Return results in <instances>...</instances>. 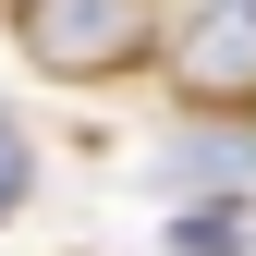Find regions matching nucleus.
Masks as SVG:
<instances>
[{
    "mask_svg": "<svg viewBox=\"0 0 256 256\" xmlns=\"http://www.w3.org/2000/svg\"><path fill=\"white\" fill-rule=\"evenodd\" d=\"M12 37L37 74H122V61L146 49V0H12Z\"/></svg>",
    "mask_w": 256,
    "mask_h": 256,
    "instance_id": "1",
    "label": "nucleus"
},
{
    "mask_svg": "<svg viewBox=\"0 0 256 256\" xmlns=\"http://www.w3.org/2000/svg\"><path fill=\"white\" fill-rule=\"evenodd\" d=\"M24 183H37V158H24V122H0V220L24 208Z\"/></svg>",
    "mask_w": 256,
    "mask_h": 256,
    "instance_id": "4",
    "label": "nucleus"
},
{
    "mask_svg": "<svg viewBox=\"0 0 256 256\" xmlns=\"http://www.w3.org/2000/svg\"><path fill=\"white\" fill-rule=\"evenodd\" d=\"M171 86H183L196 110H244V98H256V0H196V12H183Z\"/></svg>",
    "mask_w": 256,
    "mask_h": 256,
    "instance_id": "2",
    "label": "nucleus"
},
{
    "mask_svg": "<svg viewBox=\"0 0 256 256\" xmlns=\"http://www.w3.org/2000/svg\"><path fill=\"white\" fill-rule=\"evenodd\" d=\"M171 183H208V196H232V183H244V146H196V158H171Z\"/></svg>",
    "mask_w": 256,
    "mask_h": 256,
    "instance_id": "3",
    "label": "nucleus"
}]
</instances>
